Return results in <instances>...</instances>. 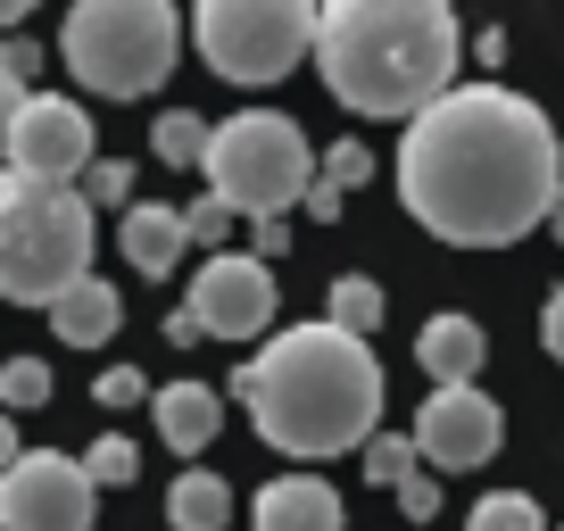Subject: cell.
<instances>
[{
	"instance_id": "cell-1",
	"label": "cell",
	"mask_w": 564,
	"mask_h": 531,
	"mask_svg": "<svg viewBox=\"0 0 564 531\" xmlns=\"http://www.w3.org/2000/svg\"><path fill=\"white\" fill-rule=\"evenodd\" d=\"M399 199L457 249H507L564 199L556 124L507 84H457L399 133Z\"/></svg>"
},
{
	"instance_id": "cell-2",
	"label": "cell",
	"mask_w": 564,
	"mask_h": 531,
	"mask_svg": "<svg viewBox=\"0 0 564 531\" xmlns=\"http://www.w3.org/2000/svg\"><path fill=\"white\" fill-rule=\"evenodd\" d=\"M232 399L249 408L265 448L282 457H340V448H373V415H382V366L357 333L340 324H291L274 333L241 373Z\"/></svg>"
},
{
	"instance_id": "cell-3",
	"label": "cell",
	"mask_w": 564,
	"mask_h": 531,
	"mask_svg": "<svg viewBox=\"0 0 564 531\" xmlns=\"http://www.w3.org/2000/svg\"><path fill=\"white\" fill-rule=\"evenodd\" d=\"M457 18L441 0H333L316 34V75L357 117H406L457 91Z\"/></svg>"
},
{
	"instance_id": "cell-4",
	"label": "cell",
	"mask_w": 564,
	"mask_h": 531,
	"mask_svg": "<svg viewBox=\"0 0 564 531\" xmlns=\"http://www.w3.org/2000/svg\"><path fill=\"white\" fill-rule=\"evenodd\" d=\"M75 283H91V199L84 183H0V291L51 316Z\"/></svg>"
},
{
	"instance_id": "cell-5",
	"label": "cell",
	"mask_w": 564,
	"mask_h": 531,
	"mask_svg": "<svg viewBox=\"0 0 564 531\" xmlns=\"http://www.w3.org/2000/svg\"><path fill=\"white\" fill-rule=\"evenodd\" d=\"M58 51H67L75 84L100 91V100H141L175 75L183 51V18L166 0H75L67 25H58Z\"/></svg>"
},
{
	"instance_id": "cell-6",
	"label": "cell",
	"mask_w": 564,
	"mask_h": 531,
	"mask_svg": "<svg viewBox=\"0 0 564 531\" xmlns=\"http://www.w3.org/2000/svg\"><path fill=\"white\" fill-rule=\"evenodd\" d=\"M324 159L307 150V133L282 108H241V117L216 124V150H208V183L232 216L249 225H282L291 208L316 199Z\"/></svg>"
},
{
	"instance_id": "cell-7",
	"label": "cell",
	"mask_w": 564,
	"mask_h": 531,
	"mask_svg": "<svg viewBox=\"0 0 564 531\" xmlns=\"http://www.w3.org/2000/svg\"><path fill=\"white\" fill-rule=\"evenodd\" d=\"M324 9L307 0H199L192 42L225 84H282L291 67L316 58Z\"/></svg>"
},
{
	"instance_id": "cell-8",
	"label": "cell",
	"mask_w": 564,
	"mask_h": 531,
	"mask_svg": "<svg viewBox=\"0 0 564 531\" xmlns=\"http://www.w3.org/2000/svg\"><path fill=\"white\" fill-rule=\"evenodd\" d=\"M0 142H9V175H25V183H84L91 166H100L91 117L75 100H58V91L18 100L9 117H0Z\"/></svg>"
},
{
	"instance_id": "cell-9",
	"label": "cell",
	"mask_w": 564,
	"mask_h": 531,
	"mask_svg": "<svg viewBox=\"0 0 564 531\" xmlns=\"http://www.w3.org/2000/svg\"><path fill=\"white\" fill-rule=\"evenodd\" d=\"M91 498L100 481L67 448H25L0 474V531H91Z\"/></svg>"
},
{
	"instance_id": "cell-10",
	"label": "cell",
	"mask_w": 564,
	"mask_h": 531,
	"mask_svg": "<svg viewBox=\"0 0 564 531\" xmlns=\"http://www.w3.org/2000/svg\"><path fill=\"white\" fill-rule=\"evenodd\" d=\"M498 441H507V415H498V399H481L474 390H432L415 415V448L432 474H474V465L498 457Z\"/></svg>"
},
{
	"instance_id": "cell-11",
	"label": "cell",
	"mask_w": 564,
	"mask_h": 531,
	"mask_svg": "<svg viewBox=\"0 0 564 531\" xmlns=\"http://www.w3.org/2000/svg\"><path fill=\"white\" fill-rule=\"evenodd\" d=\"M199 316V333L208 340H258L265 324H274V307H282V291H274V274H265V258H208L199 266V283H192V300H183Z\"/></svg>"
},
{
	"instance_id": "cell-12",
	"label": "cell",
	"mask_w": 564,
	"mask_h": 531,
	"mask_svg": "<svg viewBox=\"0 0 564 531\" xmlns=\"http://www.w3.org/2000/svg\"><path fill=\"white\" fill-rule=\"evenodd\" d=\"M249 514H258V531H349V514H340L333 481H316V474H282V481H265Z\"/></svg>"
},
{
	"instance_id": "cell-13",
	"label": "cell",
	"mask_w": 564,
	"mask_h": 531,
	"mask_svg": "<svg viewBox=\"0 0 564 531\" xmlns=\"http://www.w3.org/2000/svg\"><path fill=\"white\" fill-rule=\"evenodd\" d=\"M423 373H432V390H474L481 382V357H490V340H481L474 316H432L415 340Z\"/></svg>"
},
{
	"instance_id": "cell-14",
	"label": "cell",
	"mask_w": 564,
	"mask_h": 531,
	"mask_svg": "<svg viewBox=\"0 0 564 531\" xmlns=\"http://www.w3.org/2000/svg\"><path fill=\"white\" fill-rule=\"evenodd\" d=\"M117 241H124V266H133V274H175L183 249H192V216H183V208H150V199H141V208L117 225Z\"/></svg>"
},
{
	"instance_id": "cell-15",
	"label": "cell",
	"mask_w": 564,
	"mask_h": 531,
	"mask_svg": "<svg viewBox=\"0 0 564 531\" xmlns=\"http://www.w3.org/2000/svg\"><path fill=\"white\" fill-rule=\"evenodd\" d=\"M150 408H159V432H166V448H175V457H199V448L216 441V424H225V408H216L208 382H166Z\"/></svg>"
},
{
	"instance_id": "cell-16",
	"label": "cell",
	"mask_w": 564,
	"mask_h": 531,
	"mask_svg": "<svg viewBox=\"0 0 564 531\" xmlns=\"http://www.w3.org/2000/svg\"><path fill=\"white\" fill-rule=\"evenodd\" d=\"M51 333L67 340V349H100V340L117 333V283H100V274H91V283H75L67 300L51 307Z\"/></svg>"
},
{
	"instance_id": "cell-17",
	"label": "cell",
	"mask_w": 564,
	"mask_h": 531,
	"mask_svg": "<svg viewBox=\"0 0 564 531\" xmlns=\"http://www.w3.org/2000/svg\"><path fill=\"white\" fill-rule=\"evenodd\" d=\"M232 523V490L216 474H175V490H166V531H225Z\"/></svg>"
},
{
	"instance_id": "cell-18",
	"label": "cell",
	"mask_w": 564,
	"mask_h": 531,
	"mask_svg": "<svg viewBox=\"0 0 564 531\" xmlns=\"http://www.w3.org/2000/svg\"><path fill=\"white\" fill-rule=\"evenodd\" d=\"M208 150H216L208 117H192V108H166V117H159V159L166 166H208Z\"/></svg>"
},
{
	"instance_id": "cell-19",
	"label": "cell",
	"mask_w": 564,
	"mask_h": 531,
	"mask_svg": "<svg viewBox=\"0 0 564 531\" xmlns=\"http://www.w3.org/2000/svg\"><path fill=\"white\" fill-rule=\"evenodd\" d=\"M423 474V448H415V432H373V448H366V481L373 490H406V481Z\"/></svg>"
},
{
	"instance_id": "cell-20",
	"label": "cell",
	"mask_w": 564,
	"mask_h": 531,
	"mask_svg": "<svg viewBox=\"0 0 564 531\" xmlns=\"http://www.w3.org/2000/svg\"><path fill=\"white\" fill-rule=\"evenodd\" d=\"M465 531H556V523L540 514V498H531V490H490Z\"/></svg>"
},
{
	"instance_id": "cell-21",
	"label": "cell",
	"mask_w": 564,
	"mask_h": 531,
	"mask_svg": "<svg viewBox=\"0 0 564 531\" xmlns=\"http://www.w3.org/2000/svg\"><path fill=\"white\" fill-rule=\"evenodd\" d=\"M324 324H340V333L366 340L373 324H382V291L366 283V274H349V283H333V300H324Z\"/></svg>"
},
{
	"instance_id": "cell-22",
	"label": "cell",
	"mask_w": 564,
	"mask_h": 531,
	"mask_svg": "<svg viewBox=\"0 0 564 531\" xmlns=\"http://www.w3.org/2000/svg\"><path fill=\"white\" fill-rule=\"evenodd\" d=\"M0 399H9V415L51 408V366H42V357H18V366L0 373Z\"/></svg>"
},
{
	"instance_id": "cell-23",
	"label": "cell",
	"mask_w": 564,
	"mask_h": 531,
	"mask_svg": "<svg viewBox=\"0 0 564 531\" xmlns=\"http://www.w3.org/2000/svg\"><path fill=\"white\" fill-rule=\"evenodd\" d=\"M84 474L100 481V490H117V481H133V474H141V448L108 432V441H91V448H84Z\"/></svg>"
},
{
	"instance_id": "cell-24",
	"label": "cell",
	"mask_w": 564,
	"mask_h": 531,
	"mask_svg": "<svg viewBox=\"0 0 564 531\" xmlns=\"http://www.w3.org/2000/svg\"><path fill=\"white\" fill-rule=\"evenodd\" d=\"M366 175H373V150H366V142H333V150H324V175H316V183H324V192H340V199H349Z\"/></svg>"
},
{
	"instance_id": "cell-25",
	"label": "cell",
	"mask_w": 564,
	"mask_h": 531,
	"mask_svg": "<svg viewBox=\"0 0 564 531\" xmlns=\"http://www.w3.org/2000/svg\"><path fill=\"white\" fill-rule=\"evenodd\" d=\"M34 75H42V51L25 34H9V51H0V91H9V108L34 100Z\"/></svg>"
},
{
	"instance_id": "cell-26",
	"label": "cell",
	"mask_w": 564,
	"mask_h": 531,
	"mask_svg": "<svg viewBox=\"0 0 564 531\" xmlns=\"http://www.w3.org/2000/svg\"><path fill=\"white\" fill-rule=\"evenodd\" d=\"M84 199H91V208H124V216H133V208H141V199H133V166L100 159V166L84 175Z\"/></svg>"
},
{
	"instance_id": "cell-27",
	"label": "cell",
	"mask_w": 564,
	"mask_h": 531,
	"mask_svg": "<svg viewBox=\"0 0 564 531\" xmlns=\"http://www.w3.org/2000/svg\"><path fill=\"white\" fill-rule=\"evenodd\" d=\"M91 399H100V408H133V399H159V390L141 382V366H108L100 382H91Z\"/></svg>"
},
{
	"instance_id": "cell-28",
	"label": "cell",
	"mask_w": 564,
	"mask_h": 531,
	"mask_svg": "<svg viewBox=\"0 0 564 531\" xmlns=\"http://www.w3.org/2000/svg\"><path fill=\"white\" fill-rule=\"evenodd\" d=\"M399 507H406V523H432V514H441V481H432V465L399 490Z\"/></svg>"
},
{
	"instance_id": "cell-29",
	"label": "cell",
	"mask_w": 564,
	"mask_h": 531,
	"mask_svg": "<svg viewBox=\"0 0 564 531\" xmlns=\"http://www.w3.org/2000/svg\"><path fill=\"white\" fill-rule=\"evenodd\" d=\"M183 216H192V241H225V232H232V208H225V199H199V208H183Z\"/></svg>"
},
{
	"instance_id": "cell-30",
	"label": "cell",
	"mask_w": 564,
	"mask_h": 531,
	"mask_svg": "<svg viewBox=\"0 0 564 531\" xmlns=\"http://www.w3.org/2000/svg\"><path fill=\"white\" fill-rule=\"evenodd\" d=\"M540 340H547V357H564V291H547V307H540Z\"/></svg>"
},
{
	"instance_id": "cell-31",
	"label": "cell",
	"mask_w": 564,
	"mask_h": 531,
	"mask_svg": "<svg viewBox=\"0 0 564 531\" xmlns=\"http://www.w3.org/2000/svg\"><path fill=\"white\" fill-rule=\"evenodd\" d=\"M166 340H175V349H192V340H208V333H199L192 307H175V316H166Z\"/></svg>"
},
{
	"instance_id": "cell-32",
	"label": "cell",
	"mask_w": 564,
	"mask_h": 531,
	"mask_svg": "<svg viewBox=\"0 0 564 531\" xmlns=\"http://www.w3.org/2000/svg\"><path fill=\"white\" fill-rule=\"evenodd\" d=\"M291 249V225H258V258H282Z\"/></svg>"
},
{
	"instance_id": "cell-33",
	"label": "cell",
	"mask_w": 564,
	"mask_h": 531,
	"mask_svg": "<svg viewBox=\"0 0 564 531\" xmlns=\"http://www.w3.org/2000/svg\"><path fill=\"white\" fill-rule=\"evenodd\" d=\"M547 225H556V241H564V199H556V216H547Z\"/></svg>"
}]
</instances>
